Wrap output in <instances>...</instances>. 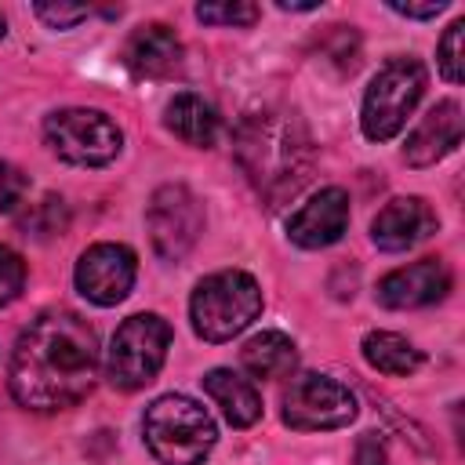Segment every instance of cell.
<instances>
[{
    "instance_id": "cell-23",
    "label": "cell",
    "mask_w": 465,
    "mask_h": 465,
    "mask_svg": "<svg viewBox=\"0 0 465 465\" xmlns=\"http://www.w3.org/2000/svg\"><path fill=\"white\" fill-rule=\"evenodd\" d=\"M22 287H25V262L0 243V309L11 305L22 294Z\"/></svg>"
},
{
    "instance_id": "cell-1",
    "label": "cell",
    "mask_w": 465,
    "mask_h": 465,
    "mask_svg": "<svg viewBox=\"0 0 465 465\" xmlns=\"http://www.w3.org/2000/svg\"><path fill=\"white\" fill-rule=\"evenodd\" d=\"M98 374V334L69 309L40 312L15 341L7 385L11 396L40 414L84 400Z\"/></svg>"
},
{
    "instance_id": "cell-17",
    "label": "cell",
    "mask_w": 465,
    "mask_h": 465,
    "mask_svg": "<svg viewBox=\"0 0 465 465\" xmlns=\"http://www.w3.org/2000/svg\"><path fill=\"white\" fill-rule=\"evenodd\" d=\"M163 124H167V131H171L174 138H182V142L193 145V149H211V145L218 142V131H222L214 105L203 102V98L193 94V91H178V94L167 102Z\"/></svg>"
},
{
    "instance_id": "cell-3",
    "label": "cell",
    "mask_w": 465,
    "mask_h": 465,
    "mask_svg": "<svg viewBox=\"0 0 465 465\" xmlns=\"http://www.w3.org/2000/svg\"><path fill=\"white\" fill-rule=\"evenodd\" d=\"M142 436L160 465H203V458L218 440V429L214 418L196 400L182 392H167L145 407Z\"/></svg>"
},
{
    "instance_id": "cell-18",
    "label": "cell",
    "mask_w": 465,
    "mask_h": 465,
    "mask_svg": "<svg viewBox=\"0 0 465 465\" xmlns=\"http://www.w3.org/2000/svg\"><path fill=\"white\" fill-rule=\"evenodd\" d=\"M240 360L254 378H287L298 367V349L283 331H262L240 349Z\"/></svg>"
},
{
    "instance_id": "cell-15",
    "label": "cell",
    "mask_w": 465,
    "mask_h": 465,
    "mask_svg": "<svg viewBox=\"0 0 465 465\" xmlns=\"http://www.w3.org/2000/svg\"><path fill=\"white\" fill-rule=\"evenodd\" d=\"M124 65L134 76H149V80H163L171 73L182 69V40L174 36L171 25L163 22H149L138 25L127 44H124Z\"/></svg>"
},
{
    "instance_id": "cell-12",
    "label": "cell",
    "mask_w": 465,
    "mask_h": 465,
    "mask_svg": "<svg viewBox=\"0 0 465 465\" xmlns=\"http://www.w3.org/2000/svg\"><path fill=\"white\" fill-rule=\"evenodd\" d=\"M447 291H450L447 262L421 258V262H411V265L392 269L389 276H381L378 302L385 309H421V305H432V302L447 298Z\"/></svg>"
},
{
    "instance_id": "cell-26",
    "label": "cell",
    "mask_w": 465,
    "mask_h": 465,
    "mask_svg": "<svg viewBox=\"0 0 465 465\" xmlns=\"http://www.w3.org/2000/svg\"><path fill=\"white\" fill-rule=\"evenodd\" d=\"M389 454H385V443L378 432H363L356 440V465H385Z\"/></svg>"
},
{
    "instance_id": "cell-9",
    "label": "cell",
    "mask_w": 465,
    "mask_h": 465,
    "mask_svg": "<svg viewBox=\"0 0 465 465\" xmlns=\"http://www.w3.org/2000/svg\"><path fill=\"white\" fill-rule=\"evenodd\" d=\"M145 229L153 240V251L163 262H182L200 232H203V207L196 200V193L182 182H167L149 196L145 207Z\"/></svg>"
},
{
    "instance_id": "cell-7",
    "label": "cell",
    "mask_w": 465,
    "mask_h": 465,
    "mask_svg": "<svg viewBox=\"0 0 465 465\" xmlns=\"http://www.w3.org/2000/svg\"><path fill=\"white\" fill-rule=\"evenodd\" d=\"M44 138L54 149L58 160L73 163V167H105L120 156L124 134L120 127L98 113V109H54L44 120Z\"/></svg>"
},
{
    "instance_id": "cell-24",
    "label": "cell",
    "mask_w": 465,
    "mask_h": 465,
    "mask_svg": "<svg viewBox=\"0 0 465 465\" xmlns=\"http://www.w3.org/2000/svg\"><path fill=\"white\" fill-rule=\"evenodd\" d=\"M25 193H29L25 171L15 167V163H7V160H0V214H11L25 200Z\"/></svg>"
},
{
    "instance_id": "cell-14",
    "label": "cell",
    "mask_w": 465,
    "mask_h": 465,
    "mask_svg": "<svg viewBox=\"0 0 465 465\" xmlns=\"http://www.w3.org/2000/svg\"><path fill=\"white\" fill-rule=\"evenodd\" d=\"M461 105L458 102H440L432 105L418 127L407 134V145H403V160L411 167H429L436 160H443L447 153H454L461 145Z\"/></svg>"
},
{
    "instance_id": "cell-11",
    "label": "cell",
    "mask_w": 465,
    "mask_h": 465,
    "mask_svg": "<svg viewBox=\"0 0 465 465\" xmlns=\"http://www.w3.org/2000/svg\"><path fill=\"white\" fill-rule=\"evenodd\" d=\"M349 229V193L338 185L320 189L309 203H302L291 222H287V236L291 243L305 247V251H320L341 240V232Z\"/></svg>"
},
{
    "instance_id": "cell-29",
    "label": "cell",
    "mask_w": 465,
    "mask_h": 465,
    "mask_svg": "<svg viewBox=\"0 0 465 465\" xmlns=\"http://www.w3.org/2000/svg\"><path fill=\"white\" fill-rule=\"evenodd\" d=\"M4 33H7V22H4V15H0V36H4Z\"/></svg>"
},
{
    "instance_id": "cell-5",
    "label": "cell",
    "mask_w": 465,
    "mask_h": 465,
    "mask_svg": "<svg viewBox=\"0 0 465 465\" xmlns=\"http://www.w3.org/2000/svg\"><path fill=\"white\" fill-rule=\"evenodd\" d=\"M429 84V73L418 58H389L367 84L363 94V113H360V127L371 142H389L403 131L407 116L414 113V105L421 102Z\"/></svg>"
},
{
    "instance_id": "cell-19",
    "label": "cell",
    "mask_w": 465,
    "mask_h": 465,
    "mask_svg": "<svg viewBox=\"0 0 465 465\" xmlns=\"http://www.w3.org/2000/svg\"><path fill=\"white\" fill-rule=\"evenodd\" d=\"M360 349H363V360L381 374L403 378V374H414L421 367V352L396 331H371Z\"/></svg>"
},
{
    "instance_id": "cell-6",
    "label": "cell",
    "mask_w": 465,
    "mask_h": 465,
    "mask_svg": "<svg viewBox=\"0 0 465 465\" xmlns=\"http://www.w3.org/2000/svg\"><path fill=\"white\" fill-rule=\"evenodd\" d=\"M167 349H171V323L156 312H134L127 316L109 349H105V378L113 389H124V392H134L142 385H149L163 360H167Z\"/></svg>"
},
{
    "instance_id": "cell-10",
    "label": "cell",
    "mask_w": 465,
    "mask_h": 465,
    "mask_svg": "<svg viewBox=\"0 0 465 465\" xmlns=\"http://www.w3.org/2000/svg\"><path fill=\"white\" fill-rule=\"evenodd\" d=\"M138 276L134 251L124 243H91L76 262V291L94 305H116L131 294Z\"/></svg>"
},
{
    "instance_id": "cell-20",
    "label": "cell",
    "mask_w": 465,
    "mask_h": 465,
    "mask_svg": "<svg viewBox=\"0 0 465 465\" xmlns=\"http://www.w3.org/2000/svg\"><path fill=\"white\" fill-rule=\"evenodd\" d=\"M461 33H465V18H454L443 29L440 44H436V65H440V73H443L447 84H461V76H465V65H461Z\"/></svg>"
},
{
    "instance_id": "cell-13",
    "label": "cell",
    "mask_w": 465,
    "mask_h": 465,
    "mask_svg": "<svg viewBox=\"0 0 465 465\" xmlns=\"http://www.w3.org/2000/svg\"><path fill=\"white\" fill-rule=\"evenodd\" d=\"M436 211L421 200V196H396L389 200L374 222H371V240L378 251H411L421 240H429L436 232Z\"/></svg>"
},
{
    "instance_id": "cell-21",
    "label": "cell",
    "mask_w": 465,
    "mask_h": 465,
    "mask_svg": "<svg viewBox=\"0 0 465 465\" xmlns=\"http://www.w3.org/2000/svg\"><path fill=\"white\" fill-rule=\"evenodd\" d=\"M258 4H243V0H225V4H196V18L207 25H254L258 22Z\"/></svg>"
},
{
    "instance_id": "cell-2",
    "label": "cell",
    "mask_w": 465,
    "mask_h": 465,
    "mask_svg": "<svg viewBox=\"0 0 465 465\" xmlns=\"http://www.w3.org/2000/svg\"><path fill=\"white\" fill-rule=\"evenodd\" d=\"M232 153L247 182L269 200V207L291 200L312 171V138L298 113L258 109L240 120Z\"/></svg>"
},
{
    "instance_id": "cell-27",
    "label": "cell",
    "mask_w": 465,
    "mask_h": 465,
    "mask_svg": "<svg viewBox=\"0 0 465 465\" xmlns=\"http://www.w3.org/2000/svg\"><path fill=\"white\" fill-rule=\"evenodd\" d=\"M396 15L403 18H436L447 11V0H432V4H389Z\"/></svg>"
},
{
    "instance_id": "cell-8",
    "label": "cell",
    "mask_w": 465,
    "mask_h": 465,
    "mask_svg": "<svg viewBox=\"0 0 465 465\" xmlns=\"http://www.w3.org/2000/svg\"><path fill=\"white\" fill-rule=\"evenodd\" d=\"M356 418V396L349 385L327 374H294L283 392V425L294 432H331Z\"/></svg>"
},
{
    "instance_id": "cell-25",
    "label": "cell",
    "mask_w": 465,
    "mask_h": 465,
    "mask_svg": "<svg viewBox=\"0 0 465 465\" xmlns=\"http://www.w3.org/2000/svg\"><path fill=\"white\" fill-rule=\"evenodd\" d=\"M33 11H36V18L47 22L51 29H73L76 22H84V18L91 15V7H84V4H36Z\"/></svg>"
},
{
    "instance_id": "cell-4",
    "label": "cell",
    "mask_w": 465,
    "mask_h": 465,
    "mask_svg": "<svg viewBox=\"0 0 465 465\" xmlns=\"http://www.w3.org/2000/svg\"><path fill=\"white\" fill-rule=\"evenodd\" d=\"M262 312V287L243 269H222L196 283L189 316L193 331L203 341H229L240 331H247Z\"/></svg>"
},
{
    "instance_id": "cell-22",
    "label": "cell",
    "mask_w": 465,
    "mask_h": 465,
    "mask_svg": "<svg viewBox=\"0 0 465 465\" xmlns=\"http://www.w3.org/2000/svg\"><path fill=\"white\" fill-rule=\"evenodd\" d=\"M22 229H25V236L33 232L36 240H47V236L62 232V229H65V203H62L58 196H44V200L25 214Z\"/></svg>"
},
{
    "instance_id": "cell-28",
    "label": "cell",
    "mask_w": 465,
    "mask_h": 465,
    "mask_svg": "<svg viewBox=\"0 0 465 465\" xmlns=\"http://www.w3.org/2000/svg\"><path fill=\"white\" fill-rule=\"evenodd\" d=\"M276 7H280V11H316L320 4H316V0H305V4H287V0H280Z\"/></svg>"
},
{
    "instance_id": "cell-16",
    "label": "cell",
    "mask_w": 465,
    "mask_h": 465,
    "mask_svg": "<svg viewBox=\"0 0 465 465\" xmlns=\"http://www.w3.org/2000/svg\"><path fill=\"white\" fill-rule=\"evenodd\" d=\"M203 392L214 400V407L222 411V418L232 429H247L262 418V396L254 389L251 378L229 371V367H214L203 374Z\"/></svg>"
}]
</instances>
